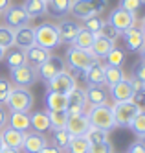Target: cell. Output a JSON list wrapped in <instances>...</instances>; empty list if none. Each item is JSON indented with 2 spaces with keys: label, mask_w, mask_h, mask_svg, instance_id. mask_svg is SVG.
<instances>
[{
  "label": "cell",
  "mask_w": 145,
  "mask_h": 153,
  "mask_svg": "<svg viewBox=\"0 0 145 153\" xmlns=\"http://www.w3.org/2000/svg\"><path fill=\"white\" fill-rule=\"evenodd\" d=\"M86 102L90 107L94 105H105L108 102V87L105 85H88L85 89Z\"/></svg>",
  "instance_id": "15"
},
{
  "label": "cell",
  "mask_w": 145,
  "mask_h": 153,
  "mask_svg": "<svg viewBox=\"0 0 145 153\" xmlns=\"http://www.w3.org/2000/svg\"><path fill=\"white\" fill-rule=\"evenodd\" d=\"M90 124H88L86 114H68V122H66V131L72 137H85Z\"/></svg>",
  "instance_id": "16"
},
{
  "label": "cell",
  "mask_w": 145,
  "mask_h": 153,
  "mask_svg": "<svg viewBox=\"0 0 145 153\" xmlns=\"http://www.w3.org/2000/svg\"><path fill=\"white\" fill-rule=\"evenodd\" d=\"M46 87H48V91H52V92L70 94L75 87H77V79L72 78L68 72H61V74L55 76V78L48 79V81H46Z\"/></svg>",
  "instance_id": "9"
},
{
  "label": "cell",
  "mask_w": 145,
  "mask_h": 153,
  "mask_svg": "<svg viewBox=\"0 0 145 153\" xmlns=\"http://www.w3.org/2000/svg\"><path fill=\"white\" fill-rule=\"evenodd\" d=\"M112 48H114V42H112V41H108V39H105V37H101V35H96L90 52L94 53V57L99 61L101 57H105Z\"/></svg>",
  "instance_id": "26"
},
{
  "label": "cell",
  "mask_w": 145,
  "mask_h": 153,
  "mask_svg": "<svg viewBox=\"0 0 145 153\" xmlns=\"http://www.w3.org/2000/svg\"><path fill=\"white\" fill-rule=\"evenodd\" d=\"M66 61H68V67L79 70V72H85L88 67H92L97 59L94 57V53L90 50H81V48L70 46L68 52H66Z\"/></svg>",
  "instance_id": "4"
},
{
  "label": "cell",
  "mask_w": 145,
  "mask_h": 153,
  "mask_svg": "<svg viewBox=\"0 0 145 153\" xmlns=\"http://www.w3.org/2000/svg\"><path fill=\"white\" fill-rule=\"evenodd\" d=\"M66 153H68V151H66Z\"/></svg>",
  "instance_id": "58"
},
{
  "label": "cell",
  "mask_w": 145,
  "mask_h": 153,
  "mask_svg": "<svg viewBox=\"0 0 145 153\" xmlns=\"http://www.w3.org/2000/svg\"><path fill=\"white\" fill-rule=\"evenodd\" d=\"M44 2H48V0H44Z\"/></svg>",
  "instance_id": "57"
},
{
  "label": "cell",
  "mask_w": 145,
  "mask_h": 153,
  "mask_svg": "<svg viewBox=\"0 0 145 153\" xmlns=\"http://www.w3.org/2000/svg\"><path fill=\"white\" fill-rule=\"evenodd\" d=\"M64 68H66V63H64L63 57H59V56H50V57L37 68V74H39L40 79L48 81V79L55 78L57 74L64 72Z\"/></svg>",
  "instance_id": "10"
},
{
  "label": "cell",
  "mask_w": 145,
  "mask_h": 153,
  "mask_svg": "<svg viewBox=\"0 0 145 153\" xmlns=\"http://www.w3.org/2000/svg\"><path fill=\"white\" fill-rule=\"evenodd\" d=\"M88 146H90V142L85 137H72L70 146L66 151L68 153H88Z\"/></svg>",
  "instance_id": "35"
},
{
  "label": "cell",
  "mask_w": 145,
  "mask_h": 153,
  "mask_svg": "<svg viewBox=\"0 0 145 153\" xmlns=\"http://www.w3.org/2000/svg\"><path fill=\"white\" fill-rule=\"evenodd\" d=\"M29 129L35 133L44 135L46 131H50V116L48 111H33L29 114Z\"/></svg>",
  "instance_id": "19"
},
{
  "label": "cell",
  "mask_w": 145,
  "mask_h": 153,
  "mask_svg": "<svg viewBox=\"0 0 145 153\" xmlns=\"http://www.w3.org/2000/svg\"><path fill=\"white\" fill-rule=\"evenodd\" d=\"M7 111H18V113H29L33 107V94L28 89H22V87H15L11 89L7 102L4 103Z\"/></svg>",
  "instance_id": "3"
},
{
  "label": "cell",
  "mask_w": 145,
  "mask_h": 153,
  "mask_svg": "<svg viewBox=\"0 0 145 153\" xmlns=\"http://www.w3.org/2000/svg\"><path fill=\"white\" fill-rule=\"evenodd\" d=\"M48 111H66V94H59V92H52L46 91V98H44Z\"/></svg>",
  "instance_id": "25"
},
{
  "label": "cell",
  "mask_w": 145,
  "mask_h": 153,
  "mask_svg": "<svg viewBox=\"0 0 145 153\" xmlns=\"http://www.w3.org/2000/svg\"><path fill=\"white\" fill-rule=\"evenodd\" d=\"M7 118H9V113L4 105H0V131H2L6 126H7Z\"/></svg>",
  "instance_id": "46"
},
{
  "label": "cell",
  "mask_w": 145,
  "mask_h": 153,
  "mask_svg": "<svg viewBox=\"0 0 145 153\" xmlns=\"http://www.w3.org/2000/svg\"><path fill=\"white\" fill-rule=\"evenodd\" d=\"M123 41H125V46L129 48V52H140V48L145 45V37L138 26H132L127 31H123Z\"/></svg>",
  "instance_id": "18"
},
{
  "label": "cell",
  "mask_w": 145,
  "mask_h": 153,
  "mask_svg": "<svg viewBox=\"0 0 145 153\" xmlns=\"http://www.w3.org/2000/svg\"><path fill=\"white\" fill-rule=\"evenodd\" d=\"M132 102H134L138 107L145 105V91H143V92H136L134 96H132Z\"/></svg>",
  "instance_id": "47"
},
{
  "label": "cell",
  "mask_w": 145,
  "mask_h": 153,
  "mask_svg": "<svg viewBox=\"0 0 145 153\" xmlns=\"http://www.w3.org/2000/svg\"><path fill=\"white\" fill-rule=\"evenodd\" d=\"M70 13H72L75 19H81V20H85V19H88V17L96 15L92 4L88 2V0H72V4H70Z\"/></svg>",
  "instance_id": "23"
},
{
  "label": "cell",
  "mask_w": 145,
  "mask_h": 153,
  "mask_svg": "<svg viewBox=\"0 0 145 153\" xmlns=\"http://www.w3.org/2000/svg\"><path fill=\"white\" fill-rule=\"evenodd\" d=\"M79 28L81 26L77 22H74V20H63V22H59L57 24V31H59L61 42H68V45H72V41L75 39Z\"/></svg>",
  "instance_id": "22"
},
{
  "label": "cell",
  "mask_w": 145,
  "mask_h": 153,
  "mask_svg": "<svg viewBox=\"0 0 145 153\" xmlns=\"http://www.w3.org/2000/svg\"><path fill=\"white\" fill-rule=\"evenodd\" d=\"M140 109L134 102H121V103H114L112 111H114V120H116V127H129L130 122L134 120V116L140 113Z\"/></svg>",
  "instance_id": "5"
},
{
  "label": "cell",
  "mask_w": 145,
  "mask_h": 153,
  "mask_svg": "<svg viewBox=\"0 0 145 153\" xmlns=\"http://www.w3.org/2000/svg\"><path fill=\"white\" fill-rule=\"evenodd\" d=\"M22 7H24V11L28 13L29 19H33V17H44V15L48 13V6H46L44 0H26Z\"/></svg>",
  "instance_id": "28"
},
{
  "label": "cell",
  "mask_w": 145,
  "mask_h": 153,
  "mask_svg": "<svg viewBox=\"0 0 145 153\" xmlns=\"http://www.w3.org/2000/svg\"><path fill=\"white\" fill-rule=\"evenodd\" d=\"M9 72H11V79H13V83L17 87H22V89H28V87L35 85L37 79H39L37 70L33 67H29V65H26V63L22 65V67L15 68V70H9Z\"/></svg>",
  "instance_id": "8"
},
{
  "label": "cell",
  "mask_w": 145,
  "mask_h": 153,
  "mask_svg": "<svg viewBox=\"0 0 145 153\" xmlns=\"http://www.w3.org/2000/svg\"><path fill=\"white\" fill-rule=\"evenodd\" d=\"M0 46L6 50L13 46V30L7 26H0Z\"/></svg>",
  "instance_id": "41"
},
{
  "label": "cell",
  "mask_w": 145,
  "mask_h": 153,
  "mask_svg": "<svg viewBox=\"0 0 145 153\" xmlns=\"http://www.w3.org/2000/svg\"><path fill=\"white\" fill-rule=\"evenodd\" d=\"M4 56H6V48H2V46H0V61L4 59Z\"/></svg>",
  "instance_id": "54"
},
{
  "label": "cell",
  "mask_w": 145,
  "mask_h": 153,
  "mask_svg": "<svg viewBox=\"0 0 145 153\" xmlns=\"http://www.w3.org/2000/svg\"><path fill=\"white\" fill-rule=\"evenodd\" d=\"M4 59H6V63H7V68H9V70H15V68L22 67V65L26 63L24 52H22V50H18V48H15V50H9V52L6 53V56H4Z\"/></svg>",
  "instance_id": "31"
},
{
  "label": "cell",
  "mask_w": 145,
  "mask_h": 153,
  "mask_svg": "<svg viewBox=\"0 0 145 153\" xmlns=\"http://www.w3.org/2000/svg\"><path fill=\"white\" fill-rule=\"evenodd\" d=\"M40 153H61V149H57L55 146H46L40 149Z\"/></svg>",
  "instance_id": "49"
},
{
  "label": "cell",
  "mask_w": 145,
  "mask_h": 153,
  "mask_svg": "<svg viewBox=\"0 0 145 153\" xmlns=\"http://www.w3.org/2000/svg\"><path fill=\"white\" fill-rule=\"evenodd\" d=\"M0 138H2L4 146L13 148V149H20L22 148V142H24V133H20V131L6 126L2 131H0Z\"/></svg>",
  "instance_id": "20"
},
{
  "label": "cell",
  "mask_w": 145,
  "mask_h": 153,
  "mask_svg": "<svg viewBox=\"0 0 145 153\" xmlns=\"http://www.w3.org/2000/svg\"><path fill=\"white\" fill-rule=\"evenodd\" d=\"M86 118H88L90 127H97V129H103V131H112L116 127L114 111H112V105H108V103L90 107L86 113Z\"/></svg>",
  "instance_id": "1"
},
{
  "label": "cell",
  "mask_w": 145,
  "mask_h": 153,
  "mask_svg": "<svg viewBox=\"0 0 145 153\" xmlns=\"http://www.w3.org/2000/svg\"><path fill=\"white\" fill-rule=\"evenodd\" d=\"M70 140H72V135H70L66 129H55V131H53L52 142H53V146L57 148V149L66 151V149H68V146H70Z\"/></svg>",
  "instance_id": "32"
},
{
  "label": "cell",
  "mask_w": 145,
  "mask_h": 153,
  "mask_svg": "<svg viewBox=\"0 0 145 153\" xmlns=\"http://www.w3.org/2000/svg\"><path fill=\"white\" fill-rule=\"evenodd\" d=\"M138 144L145 149V135H141V137H138Z\"/></svg>",
  "instance_id": "52"
},
{
  "label": "cell",
  "mask_w": 145,
  "mask_h": 153,
  "mask_svg": "<svg viewBox=\"0 0 145 153\" xmlns=\"http://www.w3.org/2000/svg\"><path fill=\"white\" fill-rule=\"evenodd\" d=\"M103 22H105V20L99 19V15H92V17L85 19V26H83V28L88 30V31H92L94 35H97L99 30H101V26H103Z\"/></svg>",
  "instance_id": "39"
},
{
  "label": "cell",
  "mask_w": 145,
  "mask_h": 153,
  "mask_svg": "<svg viewBox=\"0 0 145 153\" xmlns=\"http://www.w3.org/2000/svg\"><path fill=\"white\" fill-rule=\"evenodd\" d=\"M0 153H20V149H13V148H7V146H4Z\"/></svg>",
  "instance_id": "50"
},
{
  "label": "cell",
  "mask_w": 145,
  "mask_h": 153,
  "mask_svg": "<svg viewBox=\"0 0 145 153\" xmlns=\"http://www.w3.org/2000/svg\"><path fill=\"white\" fill-rule=\"evenodd\" d=\"M94 39H96V35L92 33V31H88V30H85V28H79V31H77V35H75V39L72 41L70 46L81 48V50H90L92 45H94Z\"/></svg>",
  "instance_id": "27"
},
{
  "label": "cell",
  "mask_w": 145,
  "mask_h": 153,
  "mask_svg": "<svg viewBox=\"0 0 145 153\" xmlns=\"http://www.w3.org/2000/svg\"><path fill=\"white\" fill-rule=\"evenodd\" d=\"M83 78L86 79V85H105V65L96 61L83 72Z\"/></svg>",
  "instance_id": "21"
},
{
  "label": "cell",
  "mask_w": 145,
  "mask_h": 153,
  "mask_svg": "<svg viewBox=\"0 0 145 153\" xmlns=\"http://www.w3.org/2000/svg\"><path fill=\"white\" fill-rule=\"evenodd\" d=\"M33 31H35V45L44 48V50H48V52L59 48L63 45L55 24L44 22V24H39L37 28H33Z\"/></svg>",
  "instance_id": "2"
},
{
  "label": "cell",
  "mask_w": 145,
  "mask_h": 153,
  "mask_svg": "<svg viewBox=\"0 0 145 153\" xmlns=\"http://www.w3.org/2000/svg\"><path fill=\"white\" fill-rule=\"evenodd\" d=\"M119 7L138 17V11L145 9V0H119Z\"/></svg>",
  "instance_id": "38"
},
{
  "label": "cell",
  "mask_w": 145,
  "mask_h": 153,
  "mask_svg": "<svg viewBox=\"0 0 145 153\" xmlns=\"http://www.w3.org/2000/svg\"><path fill=\"white\" fill-rule=\"evenodd\" d=\"M7 6H9V0H0V13H2Z\"/></svg>",
  "instance_id": "51"
},
{
  "label": "cell",
  "mask_w": 145,
  "mask_h": 153,
  "mask_svg": "<svg viewBox=\"0 0 145 153\" xmlns=\"http://www.w3.org/2000/svg\"><path fill=\"white\" fill-rule=\"evenodd\" d=\"M11 83L6 79V78H2L0 76V105H4L6 102H7V96H9V92H11Z\"/></svg>",
  "instance_id": "42"
},
{
  "label": "cell",
  "mask_w": 145,
  "mask_h": 153,
  "mask_svg": "<svg viewBox=\"0 0 145 153\" xmlns=\"http://www.w3.org/2000/svg\"><path fill=\"white\" fill-rule=\"evenodd\" d=\"M140 56H141V61L145 63V45H143V46L140 48Z\"/></svg>",
  "instance_id": "53"
},
{
  "label": "cell",
  "mask_w": 145,
  "mask_h": 153,
  "mask_svg": "<svg viewBox=\"0 0 145 153\" xmlns=\"http://www.w3.org/2000/svg\"><path fill=\"white\" fill-rule=\"evenodd\" d=\"M132 96H134V91H132V85H130V81L127 78L123 81L112 85V87H108V98H112L114 103L130 102Z\"/></svg>",
  "instance_id": "13"
},
{
  "label": "cell",
  "mask_w": 145,
  "mask_h": 153,
  "mask_svg": "<svg viewBox=\"0 0 145 153\" xmlns=\"http://www.w3.org/2000/svg\"><path fill=\"white\" fill-rule=\"evenodd\" d=\"M88 2L92 4V7H94V11H96V15L97 13H101L103 9L108 6V0H88Z\"/></svg>",
  "instance_id": "45"
},
{
  "label": "cell",
  "mask_w": 145,
  "mask_h": 153,
  "mask_svg": "<svg viewBox=\"0 0 145 153\" xmlns=\"http://www.w3.org/2000/svg\"><path fill=\"white\" fill-rule=\"evenodd\" d=\"M97 35H101V37H105V39H108V41H112V42H116V39L119 37V31L110 24V22H103V26H101V30H99V33Z\"/></svg>",
  "instance_id": "40"
},
{
  "label": "cell",
  "mask_w": 145,
  "mask_h": 153,
  "mask_svg": "<svg viewBox=\"0 0 145 153\" xmlns=\"http://www.w3.org/2000/svg\"><path fill=\"white\" fill-rule=\"evenodd\" d=\"M85 138L90 144H99V142H108V131L97 129V127H88V131L85 133Z\"/></svg>",
  "instance_id": "34"
},
{
  "label": "cell",
  "mask_w": 145,
  "mask_h": 153,
  "mask_svg": "<svg viewBox=\"0 0 145 153\" xmlns=\"http://www.w3.org/2000/svg\"><path fill=\"white\" fill-rule=\"evenodd\" d=\"M46 146H48V138L44 135L35 133V131H28V133H24V142H22L20 151L22 153H40V149Z\"/></svg>",
  "instance_id": "12"
},
{
  "label": "cell",
  "mask_w": 145,
  "mask_h": 153,
  "mask_svg": "<svg viewBox=\"0 0 145 153\" xmlns=\"http://www.w3.org/2000/svg\"><path fill=\"white\" fill-rule=\"evenodd\" d=\"M48 116H50V129L52 131L66 127V122H68V113L66 111H48Z\"/></svg>",
  "instance_id": "33"
},
{
  "label": "cell",
  "mask_w": 145,
  "mask_h": 153,
  "mask_svg": "<svg viewBox=\"0 0 145 153\" xmlns=\"http://www.w3.org/2000/svg\"><path fill=\"white\" fill-rule=\"evenodd\" d=\"M123 79H125V72L121 70V67H108V65H105V87H112Z\"/></svg>",
  "instance_id": "30"
},
{
  "label": "cell",
  "mask_w": 145,
  "mask_h": 153,
  "mask_svg": "<svg viewBox=\"0 0 145 153\" xmlns=\"http://www.w3.org/2000/svg\"><path fill=\"white\" fill-rule=\"evenodd\" d=\"M127 153H145V149L138 144V142H134V144L129 148V151H127Z\"/></svg>",
  "instance_id": "48"
},
{
  "label": "cell",
  "mask_w": 145,
  "mask_h": 153,
  "mask_svg": "<svg viewBox=\"0 0 145 153\" xmlns=\"http://www.w3.org/2000/svg\"><path fill=\"white\" fill-rule=\"evenodd\" d=\"M4 20H6V26L11 28V30H17L20 26H28L29 22V17L28 13L24 11L22 6H7L4 9Z\"/></svg>",
  "instance_id": "11"
},
{
  "label": "cell",
  "mask_w": 145,
  "mask_h": 153,
  "mask_svg": "<svg viewBox=\"0 0 145 153\" xmlns=\"http://www.w3.org/2000/svg\"><path fill=\"white\" fill-rule=\"evenodd\" d=\"M70 4L72 0H48V11L53 17H64L66 13H70Z\"/></svg>",
  "instance_id": "29"
},
{
  "label": "cell",
  "mask_w": 145,
  "mask_h": 153,
  "mask_svg": "<svg viewBox=\"0 0 145 153\" xmlns=\"http://www.w3.org/2000/svg\"><path fill=\"white\" fill-rule=\"evenodd\" d=\"M105 59H107V65L108 67H121L123 65V61H125V52L121 50V48H112L107 56H105Z\"/></svg>",
  "instance_id": "37"
},
{
  "label": "cell",
  "mask_w": 145,
  "mask_h": 153,
  "mask_svg": "<svg viewBox=\"0 0 145 153\" xmlns=\"http://www.w3.org/2000/svg\"><path fill=\"white\" fill-rule=\"evenodd\" d=\"M132 78H134L136 81H140V83L145 85V63H143V61L138 63L136 67H134V70H132Z\"/></svg>",
  "instance_id": "44"
},
{
  "label": "cell",
  "mask_w": 145,
  "mask_h": 153,
  "mask_svg": "<svg viewBox=\"0 0 145 153\" xmlns=\"http://www.w3.org/2000/svg\"><path fill=\"white\" fill-rule=\"evenodd\" d=\"M13 45L18 46V50H28L29 46L35 45V31L31 26H20L13 30Z\"/></svg>",
  "instance_id": "14"
},
{
  "label": "cell",
  "mask_w": 145,
  "mask_h": 153,
  "mask_svg": "<svg viewBox=\"0 0 145 153\" xmlns=\"http://www.w3.org/2000/svg\"><path fill=\"white\" fill-rule=\"evenodd\" d=\"M88 153H112V144L110 142H99V144H90Z\"/></svg>",
  "instance_id": "43"
},
{
  "label": "cell",
  "mask_w": 145,
  "mask_h": 153,
  "mask_svg": "<svg viewBox=\"0 0 145 153\" xmlns=\"http://www.w3.org/2000/svg\"><path fill=\"white\" fill-rule=\"evenodd\" d=\"M130 131L134 133L136 137L145 135V109H140V113L134 116V120L130 122Z\"/></svg>",
  "instance_id": "36"
},
{
  "label": "cell",
  "mask_w": 145,
  "mask_h": 153,
  "mask_svg": "<svg viewBox=\"0 0 145 153\" xmlns=\"http://www.w3.org/2000/svg\"><path fill=\"white\" fill-rule=\"evenodd\" d=\"M88 102H86V94H85V89H75L66 94V113L68 114H86L88 111Z\"/></svg>",
  "instance_id": "6"
},
{
  "label": "cell",
  "mask_w": 145,
  "mask_h": 153,
  "mask_svg": "<svg viewBox=\"0 0 145 153\" xmlns=\"http://www.w3.org/2000/svg\"><path fill=\"white\" fill-rule=\"evenodd\" d=\"M140 30H141V33H143V37H145V19L141 20V26H140Z\"/></svg>",
  "instance_id": "55"
},
{
  "label": "cell",
  "mask_w": 145,
  "mask_h": 153,
  "mask_svg": "<svg viewBox=\"0 0 145 153\" xmlns=\"http://www.w3.org/2000/svg\"><path fill=\"white\" fill-rule=\"evenodd\" d=\"M52 56V53L48 52V50H44V48H40V46H37V45H33V46H29L28 50H24V57H26V65H29V67H33V68H39L40 65L46 61L48 57Z\"/></svg>",
  "instance_id": "17"
},
{
  "label": "cell",
  "mask_w": 145,
  "mask_h": 153,
  "mask_svg": "<svg viewBox=\"0 0 145 153\" xmlns=\"http://www.w3.org/2000/svg\"><path fill=\"white\" fill-rule=\"evenodd\" d=\"M107 22L112 24V26L119 31V33H123V31H127L129 28L136 26L138 17L132 15V13H129V11H125V9H121V7H116L114 11H110Z\"/></svg>",
  "instance_id": "7"
},
{
  "label": "cell",
  "mask_w": 145,
  "mask_h": 153,
  "mask_svg": "<svg viewBox=\"0 0 145 153\" xmlns=\"http://www.w3.org/2000/svg\"><path fill=\"white\" fill-rule=\"evenodd\" d=\"M7 124H9V127L20 131V133H28L29 131V113H18V111L9 113Z\"/></svg>",
  "instance_id": "24"
},
{
  "label": "cell",
  "mask_w": 145,
  "mask_h": 153,
  "mask_svg": "<svg viewBox=\"0 0 145 153\" xmlns=\"http://www.w3.org/2000/svg\"><path fill=\"white\" fill-rule=\"evenodd\" d=\"M2 148H4V142H2V138H0V151H2Z\"/></svg>",
  "instance_id": "56"
}]
</instances>
